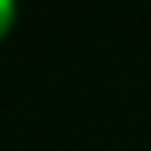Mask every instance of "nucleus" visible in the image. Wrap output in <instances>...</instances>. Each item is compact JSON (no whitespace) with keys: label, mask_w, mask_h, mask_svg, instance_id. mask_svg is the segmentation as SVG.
I'll use <instances>...</instances> for the list:
<instances>
[{"label":"nucleus","mask_w":151,"mask_h":151,"mask_svg":"<svg viewBox=\"0 0 151 151\" xmlns=\"http://www.w3.org/2000/svg\"><path fill=\"white\" fill-rule=\"evenodd\" d=\"M14 17H17V7H14V0H0V37H4L7 30H10Z\"/></svg>","instance_id":"nucleus-1"}]
</instances>
